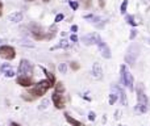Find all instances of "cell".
Segmentation results:
<instances>
[{
  "label": "cell",
  "mask_w": 150,
  "mask_h": 126,
  "mask_svg": "<svg viewBox=\"0 0 150 126\" xmlns=\"http://www.w3.org/2000/svg\"><path fill=\"white\" fill-rule=\"evenodd\" d=\"M30 32L32 36L36 41H42V39H52L53 37L57 34V29H54V26L50 28V32H45L44 29L41 28L37 24H32L30 25Z\"/></svg>",
  "instance_id": "obj_1"
},
{
  "label": "cell",
  "mask_w": 150,
  "mask_h": 126,
  "mask_svg": "<svg viewBox=\"0 0 150 126\" xmlns=\"http://www.w3.org/2000/svg\"><path fill=\"white\" fill-rule=\"evenodd\" d=\"M50 88H53V84L49 82V80L47 79L41 80V82L34 84L33 87L29 89V95H32L33 97H41V96H44Z\"/></svg>",
  "instance_id": "obj_2"
},
{
  "label": "cell",
  "mask_w": 150,
  "mask_h": 126,
  "mask_svg": "<svg viewBox=\"0 0 150 126\" xmlns=\"http://www.w3.org/2000/svg\"><path fill=\"white\" fill-rule=\"evenodd\" d=\"M120 77H121V83L125 85V87H128L130 91H133V76L132 74L129 72V70L127 68V66L125 64H121V67H120Z\"/></svg>",
  "instance_id": "obj_3"
},
{
  "label": "cell",
  "mask_w": 150,
  "mask_h": 126,
  "mask_svg": "<svg viewBox=\"0 0 150 126\" xmlns=\"http://www.w3.org/2000/svg\"><path fill=\"white\" fill-rule=\"evenodd\" d=\"M16 57V50L15 47L9 46V45H3L0 46V58L7 61H12Z\"/></svg>",
  "instance_id": "obj_4"
},
{
  "label": "cell",
  "mask_w": 150,
  "mask_h": 126,
  "mask_svg": "<svg viewBox=\"0 0 150 126\" xmlns=\"http://www.w3.org/2000/svg\"><path fill=\"white\" fill-rule=\"evenodd\" d=\"M32 71H33V64L29 62L28 59H23V61H21L20 64H18V74L32 76Z\"/></svg>",
  "instance_id": "obj_5"
},
{
  "label": "cell",
  "mask_w": 150,
  "mask_h": 126,
  "mask_svg": "<svg viewBox=\"0 0 150 126\" xmlns=\"http://www.w3.org/2000/svg\"><path fill=\"white\" fill-rule=\"evenodd\" d=\"M99 41H101V38L98 33H91V34L82 37V42L84 45H87V46H90V45H98Z\"/></svg>",
  "instance_id": "obj_6"
},
{
  "label": "cell",
  "mask_w": 150,
  "mask_h": 126,
  "mask_svg": "<svg viewBox=\"0 0 150 126\" xmlns=\"http://www.w3.org/2000/svg\"><path fill=\"white\" fill-rule=\"evenodd\" d=\"M137 55H138V49H137V46H136V45H132V46L128 49V54L125 55V61H127V62L129 63L130 66H132V64H134Z\"/></svg>",
  "instance_id": "obj_7"
},
{
  "label": "cell",
  "mask_w": 150,
  "mask_h": 126,
  "mask_svg": "<svg viewBox=\"0 0 150 126\" xmlns=\"http://www.w3.org/2000/svg\"><path fill=\"white\" fill-rule=\"evenodd\" d=\"M137 101H138V104L149 106V99H148V96H146L145 91H144V85L141 84V83L137 87Z\"/></svg>",
  "instance_id": "obj_8"
},
{
  "label": "cell",
  "mask_w": 150,
  "mask_h": 126,
  "mask_svg": "<svg viewBox=\"0 0 150 126\" xmlns=\"http://www.w3.org/2000/svg\"><path fill=\"white\" fill-rule=\"evenodd\" d=\"M52 100L54 103V106L57 109H63L65 108V104H66V100L63 97L62 93H58V92H54L52 96Z\"/></svg>",
  "instance_id": "obj_9"
},
{
  "label": "cell",
  "mask_w": 150,
  "mask_h": 126,
  "mask_svg": "<svg viewBox=\"0 0 150 126\" xmlns=\"http://www.w3.org/2000/svg\"><path fill=\"white\" fill-rule=\"evenodd\" d=\"M16 83H17L20 87H26V88L34 84L33 77H32V76H28V75H20V76L16 79Z\"/></svg>",
  "instance_id": "obj_10"
},
{
  "label": "cell",
  "mask_w": 150,
  "mask_h": 126,
  "mask_svg": "<svg viewBox=\"0 0 150 126\" xmlns=\"http://www.w3.org/2000/svg\"><path fill=\"white\" fill-rule=\"evenodd\" d=\"M112 89L115 91V93L117 95V100H120L121 105H127L128 101H127V95H125V91L122 89L121 87H117V85H113Z\"/></svg>",
  "instance_id": "obj_11"
},
{
  "label": "cell",
  "mask_w": 150,
  "mask_h": 126,
  "mask_svg": "<svg viewBox=\"0 0 150 126\" xmlns=\"http://www.w3.org/2000/svg\"><path fill=\"white\" fill-rule=\"evenodd\" d=\"M98 47H99V50H100L101 55H103L104 58H107V59H109V58H111V49L108 47V45H107L105 42L99 41L98 42Z\"/></svg>",
  "instance_id": "obj_12"
},
{
  "label": "cell",
  "mask_w": 150,
  "mask_h": 126,
  "mask_svg": "<svg viewBox=\"0 0 150 126\" xmlns=\"http://www.w3.org/2000/svg\"><path fill=\"white\" fill-rule=\"evenodd\" d=\"M0 71H1L7 77H13V76L16 75V72H15V70H13V67L11 66V64H8V63L3 64V66L0 67Z\"/></svg>",
  "instance_id": "obj_13"
},
{
  "label": "cell",
  "mask_w": 150,
  "mask_h": 126,
  "mask_svg": "<svg viewBox=\"0 0 150 126\" xmlns=\"http://www.w3.org/2000/svg\"><path fill=\"white\" fill-rule=\"evenodd\" d=\"M92 75H93V77L95 79H101L103 77V68H101V66H100V63H93V66H92Z\"/></svg>",
  "instance_id": "obj_14"
},
{
  "label": "cell",
  "mask_w": 150,
  "mask_h": 126,
  "mask_svg": "<svg viewBox=\"0 0 150 126\" xmlns=\"http://www.w3.org/2000/svg\"><path fill=\"white\" fill-rule=\"evenodd\" d=\"M9 21L12 23H20L23 21V13L21 12H13L9 15Z\"/></svg>",
  "instance_id": "obj_15"
},
{
  "label": "cell",
  "mask_w": 150,
  "mask_h": 126,
  "mask_svg": "<svg viewBox=\"0 0 150 126\" xmlns=\"http://www.w3.org/2000/svg\"><path fill=\"white\" fill-rule=\"evenodd\" d=\"M65 118H66V121H67L69 124L73 125V126H84V124H83V122H80V121H78V120L73 118V117H71L70 114H67V113L65 114Z\"/></svg>",
  "instance_id": "obj_16"
},
{
  "label": "cell",
  "mask_w": 150,
  "mask_h": 126,
  "mask_svg": "<svg viewBox=\"0 0 150 126\" xmlns=\"http://www.w3.org/2000/svg\"><path fill=\"white\" fill-rule=\"evenodd\" d=\"M40 68H41L42 71H44V74L46 75V77H47V80H49V82H50V83H52V84H53V87H54V84H55V76H54V75H53V74H52V72H50V71H47V70L45 68V67L40 66Z\"/></svg>",
  "instance_id": "obj_17"
},
{
  "label": "cell",
  "mask_w": 150,
  "mask_h": 126,
  "mask_svg": "<svg viewBox=\"0 0 150 126\" xmlns=\"http://www.w3.org/2000/svg\"><path fill=\"white\" fill-rule=\"evenodd\" d=\"M70 46V44H69L67 41H65V39H62V41L59 42V44H57L55 46H53L50 50H57V49H66V47Z\"/></svg>",
  "instance_id": "obj_18"
},
{
  "label": "cell",
  "mask_w": 150,
  "mask_h": 126,
  "mask_svg": "<svg viewBox=\"0 0 150 126\" xmlns=\"http://www.w3.org/2000/svg\"><path fill=\"white\" fill-rule=\"evenodd\" d=\"M146 111H148V106L142 105V104H137V105H136V108H134V112L137 114H142V113H145Z\"/></svg>",
  "instance_id": "obj_19"
},
{
  "label": "cell",
  "mask_w": 150,
  "mask_h": 126,
  "mask_svg": "<svg viewBox=\"0 0 150 126\" xmlns=\"http://www.w3.org/2000/svg\"><path fill=\"white\" fill-rule=\"evenodd\" d=\"M54 88H55L54 92H58V93H63V92H65V87H63V83L62 82H57V83H55Z\"/></svg>",
  "instance_id": "obj_20"
},
{
  "label": "cell",
  "mask_w": 150,
  "mask_h": 126,
  "mask_svg": "<svg viewBox=\"0 0 150 126\" xmlns=\"http://www.w3.org/2000/svg\"><path fill=\"white\" fill-rule=\"evenodd\" d=\"M127 23L130 24L132 26H137L138 25V24L134 21V17H133V16H127Z\"/></svg>",
  "instance_id": "obj_21"
},
{
  "label": "cell",
  "mask_w": 150,
  "mask_h": 126,
  "mask_svg": "<svg viewBox=\"0 0 150 126\" xmlns=\"http://www.w3.org/2000/svg\"><path fill=\"white\" fill-rule=\"evenodd\" d=\"M58 70H59L61 74H66V72H67V66H66V63H61L59 66H58Z\"/></svg>",
  "instance_id": "obj_22"
},
{
  "label": "cell",
  "mask_w": 150,
  "mask_h": 126,
  "mask_svg": "<svg viewBox=\"0 0 150 126\" xmlns=\"http://www.w3.org/2000/svg\"><path fill=\"white\" fill-rule=\"evenodd\" d=\"M116 100H117V95L116 93H111V95H109V104L113 105V104L116 103Z\"/></svg>",
  "instance_id": "obj_23"
},
{
  "label": "cell",
  "mask_w": 150,
  "mask_h": 126,
  "mask_svg": "<svg viewBox=\"0 0 150 126\" xmlns=\"http://www.w3.org/2000/svg\"><path fill=\"white\" fill-rule=\"evenodd\" d=\"M80 3L84 8H90L92 5V0H80Z\"/></svg>",
  "instance_id": "obj_24"
},
{
  "label": "cell",
  "mask_w": 150,
  "mask_h": 126,
  "mask_svg": "<svg viewBox=\"0 0 150 126\" xmlns=\"http://www.w3.org/2000/svg\"><path fill=\"white\" fill-rule=\"evenodd\" d=\"M21 97L24 99V100H28V101H32V100H34L36 97H33V96H29V92L28 93H23L21 95Z\"/></svg>",
  "instance_id": "obj_25"
},
{
  "label": "cell",
  "mask_w": 150,
  "mask_h": 126,
  "mask_svg": "<svg viewBox=\"0 0 150 126\" xmlns=\"http://www.w3.org/2000/svg\"><path fill=\"white\" fill-rule=\"evenodd\" d=\"M127 7H128V0H124V1H122V4H121V8H120V9H121V13L127 12Z\"/></svg>",
  "instance_id": "obj_26"
},
{
  "label": "cell",
  "mask_w": 150,
  "mask_h": 126,
  "mask_svg": "<svg viewBox=\"0 0 150 126\" xmlns=\"http://www.w3.org/2000/svg\"><path fill=\"white\" fill-rule=\"evenodd\" d=\"M69 4H70V7L73 8L74 11H76V9H78V7H79V3H78V1H70Z\"/></svg>",
  "instance_id": "obj_27"
},
{
  "label": "cell",
  "mask_w": 150,
  "mask_h": 126,
  "mask_svg": "<svg viewBox=\"0 0 150 126\" xmlns=\"http://www.w3.org/2000/svg\"><path fill=\"white\" fill-rule=\"evenodd\" d=\"M70 66H71V68H73L74 70V71H76V70H79V63H78V62H71V64H70Z\"/></svg>",
  "instance_id": "obj_28"
},
{
  "label": "cell",
  "mask_w": 150,
  "mask_h": 126,
  "mask_svg": "<svg viewBox=\"0 0 150 126\" xmlns=\"http://www.w3.org/2000/svg\"><path fill=\"white\" fill-rule=\"evenodd\" d=\"M95 118H96V114L93 113V112H90V113H88V120H90V121H95Z\"/></svg>",
  "instance_id": "obj_29"
},
{
  "label": "cell",
  "mask_w": 150,
  "mask_h": 126,
  "mask_svg": "<svg viewBox=\"0 0 150 126\" xmlns=\"http://www.w3.org/2000/svg\"><path fill=\"white\" fill-rule=\"evenodd\" d=\"M63 20V15H62V13H59V15H57V16H55V23H59V21H62Z\"/></svg>",
  "instance_id": "obj_30"
},
{
  "label": "cell",
  "mask_w": 150,
  "mask_h": 126,
  "mask_svg": "<svg viewBox=\"0 0 150 126\" xmlns=\"http://www.w3.org/2000/svg\"><path fill=\"white\" fill-rule=\"evenodd\" d=\"M47 105H49V100H44V101L41 103V106H40V108H41V109L47 108Z\"/></svg>",
  "instance_id": "obj_31"
},
{
  "label": "cell",
  "mask_w": 150,
  "mask_h": 126,
  "mask_svg": "<svg viewBox=\"0 0 150 126\" xmlns=\"http://www.w3.org/2000/svg\"><path fill=\"white\" fill-rule=\"evenodd\" d=\"M70 39H71V41H73V42H78V37H76V34H71V37H70Z\"/></svg>",
  "instance_id": "obj_32"
},
{
  "label": "cell",
  "mask_w": 150,
  "mask_h": 126,
  "mask_svg": "<svg viewBox=\"0 0 150 126\" xmlns=\"http://www.w3.org/2000/svg\"><path fill=\"white\" fill-rule=\"evenodd\" d=\"M71 32L76 33V32H78V25H73V26H71Z\"/></svg>",
  "instance_id": "obj_33"
},
{
  "label": "cell",
  "mask_w": 150,
  "mask_h": 126,
  "mask_svg": "<svg viewBox=\"0 0 150 126\" xmlns=\"http://www.w3.org/2000/svg\"><path fill=\"white\" fill-rule=\"evenodd\" d=\"M134 37H136V30H134V29H133V30H132V33H130V39H133V38H134Z\"/></svg>",
  "instance_id": "obj_34"
},
{
  "label": "cell",
  "mask_w": 150,
  "mask_h": 126,
  "mask_svg": "<svg viewBox=\"0 0 150 126\" xmlns=\"http://www.w3.org/2000/svg\"><path fill=\"white\" fill-rule=\"evenodd\" d=\"M1 15H3V3L0 1V17H1Z\"/></svg>",
  "instance_id": "obj_35"
},
{
  "label": "cell",
  "mask_w": 150,
  "mask_h": 126,
  "mask_svg": "<svg viewBox=\"0 0 150 126\" xmlns=\"http://www.w3.org/2000/svg\"><path fill=\"white\" fill-rule=\"evenodd\" d=\"M9 126H21V125H18V124H16V122H12V124H9Z\"/></svg>",
  "instance_id": "obj_36"
},
{
  "label": "cell",
  "mask_w": 150,
  "mask_h": 126,
  "mask_svg": "<svg viewBox=\"0 0 150 126\" xmlns=\"http://www.w3.org/2000/svg\"><path fill=\"white\" fill-rule=\"evenodd\" d=\"M119 117H120V112H116V117H115V118L119 120Z\"/></svg>",
  "instance_id": "obj_37"
},
{
  "label": "cell",
  "mask_w": 150,
  "mask_h": 126,
  "mask_svg": "<svg viewBox=\"0 0 150 126\" xmlns=\"http://www.w3.org/2000/svg\"><path fill=\"white\" fill-rule=\"evenodd\" d=\"M100 5L101 7H104V0H100Z\"/></svg>",
  "instance_id": "obj_38"
},
{
  "label": "cell",
  "mask_w": 150,
  "mask_h": 126,
  "mask_svg": "<svg viewBox=\"0 0 150 126\" xmlns=\"http://www.w3.org/2000/svg\"><path fill=\"white\" fill-rule=\"evenodd\" d=\"M42 1H45V3H47V1H50V0H42Z\"/></svg>",
  "instance_id": "obj_39"
},
{
  "label": "cell",
  "mask_w": 150,
  "mask_h": 126,
  "mask_svg": "<svg viewBox=\"0 0 150 126\" xmlns=\"http://www.w3.org/2000/svg\"><path fill=\"white\" fill-rule=\"evenodd\" d=\"M26 1H34V0H26Z\"/></svg>",
  "instance_id": "obj_40"
},
{
  "label": "cell",
  "mask_w": 150,
  "mask_h": 126,
  "mask_svg": "<svg viewBox=\"0 0 150 126\" xmlns=\"http://www.w3.org/2000/svg\"><path fill=\"white\" fill-rule=\"evenodd\" d=\"M149 44H150V39H149Z\"/></svg>",
  "instance_id": "obj_41"
},
{
  "label": "cell",
  "mask_w": 150,
  "mask_h": 126,
  "mask_svg": "<svg viewBox=\"0 0 150 126\" xmlns=\"http://www.w3.org/2000/svg\"><path fill=\"white\" fill-rule=\"evenodd\" d=\"M122 126H124V125H122Z\"/></svg>",
  "instance_id": "obj_42"
},
{
  "label": "cell",
  "mask_w": 150,
  "mask_h": 126,
  "mask_svg": "<svg viewBox=\"0 0 150 126\" xmlns=\"http://www.w3.org/2000/svg\"><path fill=\"white\" fill-rule=\"evenodd\" d=\"M0 42H1V41H0Z\"/></svg>",
  "instance_id": "obj_43"
}]
</instances>
